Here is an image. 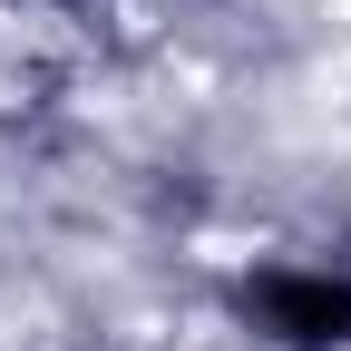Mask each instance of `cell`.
<instances>
[{
    "label": "cell",
    "mask_w": 351,
    "mask_h": 351,
    "mask_svg": "<svg viewBox=\"0 0 351 351\" xmlns=\"http://www.w3.org/2000/svg\"><path fill=\"white\" fill-rule=\"evenodd\" d=\"M244 313L274 341H293V351H322V341H351V283H332V274H263L244 293Z\"/></svg>",
    "instance_id": "obj_1"
}]
</instances>
